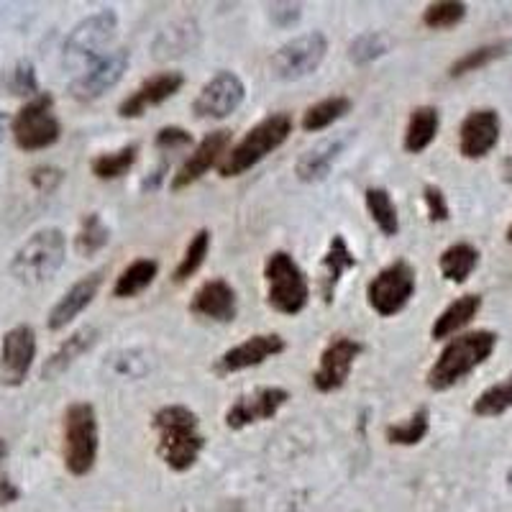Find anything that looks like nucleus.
<instances>
[{"instance_id": "nucleus-7", "label": "nucleus", "mask_w": 512, "mask_h": 512, "mask_svg": "<svg viewBox=\"0 0 512 512\" xmlns=\"http://www.w3.org/2000/svg\"><path fill=\"white\" fill-rule=\"evenodd\" d=\"M118 31V16L111 8L82 18L80 24L70 31L62 49V62L70 70H88L90 64L105 57V49L111 47Z\"/></svg>"}, {"instance_id": "nucleus-42", "label": "nucleus", "mask_w": 512, "mask_h": 512, "mask_svg": "<svg viewBox=\"0 0 512 512\" xmlns=\"http://www.w3.org/2000/svg\"><path fill=\"white\" fill-rule=\"evenodd\" d=\"M423 200H425V210H428V218H431V223L448 221V216H451V208H448V200H446V195H443L441 187L425 185Z\"/></svg>"}, {"instance_id": "nucleus-25", "label": "nucleus", "mask_w": 512, "mask_h": 512, "mask_svg": "<svg viewBox=\"0 0 512 512\" xmlns=\"http://www.w3.org/2000/svg\"><path fill=\"white\" fill-rule=\"evenodd\" d=\"M482 310V297L469 292V295L456 297L454 303L448 305L431 326V338L433 341H443V338H454L464 331L469 323L479 315Z\"/></svg>"}, {"instance_id": "nucleus-1", "label": "nucleus", "mask_w": 512, "mask_h": 512, "mask_svg": "<svg viewBox=\"0 0 512 512\" xmlns=\"http://www.w3.org/2000/svg\"><path fill=\"white\" fill-rule=\"evenodd\" d=\"M152 428L157 433V456L172 472H190L205 448L198 415L187 405H164L154 413Z\"/></svg>"}, {"instance_id": "nucleus-34", "label": "nucleus", "mask_w": 512, "mask_h": 512, "mask_svg": "<svg viewBox=\"0 0 512 512\" xmlns=\"http://www.w3.org/2000/svg\"><path fill=\"white\" fill-rule=\"evenodd\" d=\"M512 410V374H507L502 382L489 384L487 390L472 402V413L477 418H500Z\"/></svg>"}, {"instance_id": "nucleus-48", "label": "nucleus", "mask_w": 512, "mask_h": 512, "mask_svg": "<svg viewBox=\"0 0 512 512\" xmlns=\"http://www.w3.org/2000/svg\"><path fill=\"white\" fill-rule=\"evenodd\" d=\"M6 459H8V443H6V438H0V469H3Z\"/></svg>"}, {"instance_id": "nucleus-26", "label": "nucleus", "mask_w": 512, "mask_h": 512, "mask_svg": "<svg viewBox=\"0 0 512 512\" xmlns=\"http://www.w3.org/2000/svg\"><path fill=\"white\" fill-rule=\"evenodd\" d=\"M438 128H441V113L433 105H418L410 111L402 146L408 154H423L428 146L436 141Z\"/></svg>"}, {"instance_id": "nucleus-46", "label": "nucleus", "mask_w": 512, "mask_h": 512, "mask_svg": "<svg viewBox=\"0 0 512 512\" xmlns=\"http://www.w3.org/2000/svg\"><path fill=\"white\" fill-rule=\"evenodd\" d=\"M8 128H11V118L6 116V113L0 111V141L6 139V134H8Z\"/></svg>"}, {"instance_id": "nucleus-23", "label": "nucleus", "mask_w": 512, "mask_h": 512, "mask_svg": "<svg viewBox=\"0 0 512 512\" xmlns=\"http://www.w3.org/2000/svg\"><path fill=\"white\" fill-rule=\"evenodd\" d=\"M356 254L349 249V241L336 233L328 244L326 254L320 259V297H323V303L331 305L336 300V290L344 280V274L351 272L356 267Z\"/></svg>"}, {"instance_id": "nucleus-31", "label": "nucleus", "mask_w": 512, "mask_h": 512, "mask_svg": "<svg viewBox=\"0 0 512 512\" xmlns=\"http://www.w3.org/2000/svg\"><path fill=\"white\" fill-rule=\"evenodd\" d=\"M364 203H367V213L384 236H397L400 233V216H397L395 200H392L390 192L384 187H367Z\"/></svg>"}, {"instance_id": "nucleus-2", "label": "nucleus", "mask_w": 512, "mask_h": 512, "mask_svg": "<svg viewBox=\"0 0 512 512\" xmlns=\"http://www.w3.org/2000/svg\"><path fill=\"white\" fill-rule=\"evenodd\" d=\"M497 349V333L495 331H472L461 333V336L451 338L438 359L433 361L428 374H425V384L433 392H446L451 387L466 379L474 369H479L489 356Z\"/></svg>"}, {"instance_id": "nucleus-17", "label": "nucleus", "mask_w": 512, "mask_h": 512, "mask_svg": "<svg viewBox=\"0 0 512 512\" xmlns=\"http://www.w3.org/2000/svg\"><path fill=\"white\" fill-rule=\"evenodd\" d=\"M285 349L287 344L280 333H256V336L241 341L239 346L223 351L216 359V367L213 369H216V374H221V377H228V374L259 367V364H264L267 359L280 356Z\"/></svg>"}, {"instance_id": "nucleus-6", "label": "nucleus", "mask_w": 512, "mask_h": 512, "mask_svg": "<svg viewBox=\"0 0 512 512\" xmlns=\"http://www.w3.org/2000/svg\"><path fill=\"white\" fill-rule=\"evenodd\" d=\"M264 285H267V305L274 313L297 315L308 308L310 282L287 251H272L267 256Z\"/></svg>"}, {"instance_id": "nucleus-41", "label": "nucleus", "mask_w": 512, "mask_h": 512, "mask_svg": "<svg viewBox=\"0 0 512 512\" xmlns=\"http://www.w3.org/2000/svg\"><path fill=\"white\" fill-rule=\"evenodd\" d=\"M192 144V134L180 126H164L159 128L157 136H154V146L159 152H180Z\"/></svg>"}, {"instance_id": "nucleus-19", "label": "nucleus", "mask_w": 512, "mask_h": 512, "mask_svg": "<svg viewBox=\"0 0 512 512\" xmlns=\"http://www.w3.org/2000/svg\"><path fill=\"white\" fill-rule=\"evenodd\" d=\"M185 85V77L180 72H159V75L149 77L128 95L118 105V116L121 118H141L149 108H157L164 100H169L172 95H177Z\"/></svg>"}, {"instance_id": "nucleus-43", "label": "nucleus", "mask_w": 512, "mask_h": 512, "mask_svg": "<svg viewBox=\"0 0 512 512\" xmlns=\"http://www.w3.org/2000/svg\"><path fill=\"white\" fill-rule=\"evenodd\" d=\"M29 182L34 185V190L39 192H54L64 182V169L52 167V164H41L29 172Z\"/></svg>"}, {"instance_id": "nucleus-16", "label": "nucleus", "mask_w": 512, "mask_h": 512, "mask_svg": "<svg viewBox=\"0 0 512 512\" xmlns=\"http://www.w3.org/2000/svg\"><path fill=\"white\" fill-rule=\"evenodd\" d=\"M287 400H290V392L285 387H259V390L249 392V395H241L226 410V418H223L226 420V428L228 431H244L249 425L272 420L274 415L285 408Z\"/></svg>"}, {"instance_id": "nucleus-36", "label": "nucleus", "mask_w": 512, "mask_h": 512, "mask_svg": "<svg viewBox=\"0 0 512 512\" xmlns=\"http://www.w3.org/2000/svg\"><path fill=\"white\" fill-rule=\"evenodd\" d=\"M392 49V36L384 31H364L349 44V62L367 67Z\"/></svg>"}, {"instance_id": "nucleus-32", "label": "nucleus", "mask_w": 512, "mask_h": 512, "mask_svg": "<svg viewBox=\"0 0 512 512\" xmlns=\"http://www.w3.org/2000/svg\"><path fill=\"white\" fill-rule=\"evenodd\" d=\"M139 159V146L136 144H126L116 152H103L90 162V169H93V175L103 182L111 180H121L123 175L131 172V167Z\"/></svg>"}, {"instance_id": "nucleus-9", "label": "nucleus", "mask_w": 512, "mask_h": 512, "mask_svg": "<svg viewBox=\"0 0 512 512\" xmlns=\"http://www.w3.org/2000/svg\"><path fill=\"white\" fill-rule=\"evenodd\" d=\"M415 285H418V272H415L413 264L397 259V262L379 269L377 277L367 285L369 308L382 318H392V315L408 308L415 295Z\"/></svg>"}, {"instance_id": "nucleus-14", "label": "nucleus", "mask_w": 512, "mask_h": 512, "mask_svg": "<svg viewBox=\"0 0 512 512\" xmlns=\"http://www.w3.org/2000/svg\"><path fill=\"white\" fill-rule=\"evenodd\" d=\"M36 359V333L26 323L6 331L0 341V382L6 387H21Z\"/></svg>"}, {"instance_id": "nucleus-13", "label": "nucleus", "mask_w": 512, "mask_h": 512, "mask_svg": "<svg viewBox=\"0 0 512 512\" xmlns=\"http://www.w3.org/2000/svg\"><path fill=\"white\" fill-rule=\"evenodd\" d=\"M128 62H131V52L128 49H111L105 57H100L98 62L90 64L88 70L80 72L72 80L70 95L75 100H80V103H93V100L103 98L108 90H113L123 80V72L128 70Z\"/></svg>"}, {"instance_id": "nucleus-10", "label": "nucleus", "mask_w": 512, "mask_h": 512, "mask_svg": "<svg viewBox=\"0 0 512 512\" xmlns=\"http://www.w3.org/2000/svg\"><path fill=\"white\" fill-rule=\"evenodd\" d=\"M326 54V34L310 31V34H300L295 36V39L287 41V44H282V47L272 54V59H269V67H272V75L277 77V80L295 82L318 72V67L323 64Z\"/></svg>"}, {"instance_id": "nucleus-29", "label": "nucleus", "mask_w": 512, "mask_h": 512, "mask_svg": "<svg viewBox=\"0 0 512 512\" xmlns=\"http://www.w3.org/2000/svg\"><path fill=\"white\" fill-rule=\"evenodd\" d=\"M159 264L154 259H136V262L128 264L121 274L116 277V285H113V297H136L157 280Z\"/></svg>"}, {"instance_id": "nucleus-28", "label": "nucleus", "mask_w": 512, "mask_h": 512, "mask_svg": "<svg viewBox=\"0 0 512 512\" xmlns=\"http://www.w3.org/2000/svg\"><path fill=\"white\" fill-rule=\"evenodd\" d=\"M477 264L479 249L466 244V241H459V244H451L448 249H443L441 259H438V269H441L443 280L454 282V285H464L474 274Z\"/></svg>"}, {"instance_id": "nucleus-50", "label": "nucleus", "mask_w": 512, "mask_h": 512, "mask_svg": "<svg viewBox=\"0 0 512 512\" xmlns=\"http://www.w3.org/2000/svg\"><path fill=\"white\" fill-rule=\"evenodd\" d=\"M507 241L512 244V223H510V228H507Z\"/></svg>"}, {"instance_id": "nucleus-24", "label": "nucleus", "mask_w": 512, "mask_h": 512, "mask_svg": "<svg viewBox=\"0 0 512 512\" xmlns=\"http://www.w3.org/2000/svg\"><path fill=\"white\" fill-rule=\"evenodd\" d=\"M95 341H98V328L95 326L77 328V331L64 338L62 344L54 349V354L41 364V379H44V382H52V379L62 377V374L67 372V369H70L82 354H88V351L93 349Z\"/></svg>"}, {"instance_id": "nucleus-38", "label": "nucleus", "mask_w": 512, "mask_h": 512, "mask_svg": "<svg viewBox=\"0 0 512 512\" xmlns=\"http://www.w3.org/2000/svg\"><path fill=\"white\" fill-rule=\"evenodd\" d=\"M466 18V3L461 0H438L423 11V26L433 31H446L459 26Z\"/></svg>"}, {"instance_id": "nucleus-11", "label": "nucleus", "mask_w": 512, "mask_h": 512, "mask_svg": "<svg viewBox=\"0 0 512 512\" xmlns=\"http://www.w3.org/2000/svg\"><path fill=\"white\" fill-rule=\"evenodd\" d=\"M246 98V85L231 70H221L200 88L198 98L192 100V113L203 121H223L239 111Z\"/></svg>"}, {"instance_id": "nucleus-5", "label": "nucleus", "mask_w": 512, "mask_h": 512, "mask_svg": "<svg viewBox=\"0 0 512 512\" xmlns=\"http://www.w3.org/2000/svg\"><path fill=\"white\" fill-rule=\"evenodd\" d=\"M98 415L90 402H72L64 410V469L72 477H85L98 461Z\"/></svg>"}, {"instance_id": "nucleus-3", "label": "nucleus", "mask_w": 512, "mask_h": 512, "mask_svg": "<svg viewBox=\"0 0 512 512\" xmlns=\"http://www.w3.org/2000/svg\"><path fill=\"white\" fill-rule=\"evenodd\" d=\"M67 259V239L59 228H39L11 256L8 272L24 287L44 285L62 269Z\"/></svg>"}, {"instance_id": "nucleus-15", "label": "nucleus", "mask_w": 512, "mask_h": 512, "mask_svg": "<svg viewBox=\"0 0 512 512\" xmlns=\"http://www.w3.org/2000/svg\"><path fill=\"white\" fill-rule=\"evenodd\" d=\"M228 149H231V131L226 128H218L213 134L205 136L195 149L190 152V157L180 164L175 175H172V192H180L185 187L195 185L198 180H203L213 167H221V162L226 159Z\"/></svg>"}, {"instance_id": "nucleus-8", "label": "nucleus", "mask_w": 512, "mask_h": 512, "mask_svg": "<svg viewBox=\"0 0 512 512\" xmlns=\"http://www.w3.org/2000/svg\"><path fill=\"white\" fill-rule=\"evenodd\" d=\"M11 134L21 152H44L62 136V123L54 113V98L41 93L18 108L11 118Z\"/></svg>"}, {"instance_id": "nucleus-21", "label": "nucleus", "mask_w": 512, "mask_h": 512, "mask_svg": "<svg viewBox=\"0 0 512 512\" xmlns=\"http://www.w3.org/2000/svg\"><path fill=\"white\" fill-rule=\"evenodd\" d=\"M190 313L216 320V323H231V320H236V313H239V297H236L231 282L216 277V280L203 282L195 290L190 300Z\"/></svg>"}, {"instance_id": "nucleus-22", "label": "nucleus", "mask_w": 512, "mask_h": 512, "mask_svg": "<svg viewBox=\"0 0 512 512\" xmlns=\"http://www.w3.org/2000/svg\"><path fill=\"white\" fill-rule=\"evenodd\" d=\"M351 134L344 131V134H333L326 136V139H320L318 144L310 146L308 152L300 154L295 164V175L300 182H320L326 180L331 167L336 164V159L341 157V152L349 144Z\"/></svg>"}, {"instance_id": "nucleus-40", "label": "nucleus", "mask_w": 512, "mask_h": 512, "mask_svg": "<svg viewBox=\"0 0 512 512\" xmlns=\"http://www.w3.org/2000/svg\"><path fill=\"white\" fill-rule=\"evenodd\" d=\"M6 88H8V93L16 95V98L31 100V98H36V95H41L39 80H36V70L29 59H21V62H16L11 70H8Z\"/></svg>"}, {"instance_id": "nucleus-4", "label": "nucleus", "mask_w": 512, "mask_h": 512, "mask_svg": "<svg viewBox=\"0 0 512 512\" xmlns=\"http://www.w3.org/2000/svg\"><path fill=\"white\" fill-rule=\"evenodd\" d=\"M292 134V118L287 113H272L264 121L256 123L249 134L239 141L236 146H231L226 154V159L221 162L218 172L221 177H239L244 172H249L251 167L267 159L269 154L277 152Z\"/></svg>"}, {"instance_id": "nucleus-35", "label": "nucleus", "mask_w": 512, "mask_h": 512, "mask_svg": "<svg viewBox=\"0 0 512 512\" xmlns=\"http://www.w3.org/2000/svg\"><path fill=\"white\" fill-rule=\"evenodd\" d=\"M507 49H510V41H492V44H484V47L472 49V52H466L464 57L456 59L451 67H448V77H464L472 75V72L484 70L492 62H497L500 57H505Z\"/></svg>"}, {"instance_id": "nucleus-44", "label": "nucleus", "mask_w": 512, "mask_h": 512, "mask_svg": "<svg viewBox=\"0 0 512 512\" xmlns=\"http://www.w3.org/2000/svg\"><path fill=\"white\" fill-rule=\"evenodd\" d=\"M269 18H272L277 26H292L300 18V6H292V3H274L269 6Z\"/></svg>"}, {"instance_id": "nucleus-37", "label": "nucleus", "mask_w": 512, "mask_h": 512, "mask_svg": "<svg viewBox=\"0 0 512 512\" xmlns=\"http://www.w3.org/2000/svg\"><path fill=\"white\" fill-rule=\"evenodd\" d=\"M111 241V228L105 226L103 218L98 213H88V216L80 221V228H77L75 236V251L80 256H95L98 251H103Z\"/></svg>"}, {"instance_id": "nucleus-12", "label": "nucleus", "mask_w": 512, "mask_h": 512, "mask_svg": "<svg viewBox=\"0 0 512 512\" xmlns=\"http://www.w3.org/2000/svg\"><path fill=\"white\" fill-rule=\"evenodd\" d=\"M364 351V346L351 336H333L328 346L320 351L318 367L313 372V387L323 395L341 390L351 377L356 359Z\"/></svg>"}, {"instance_id": "nucleus-49", "label": "nucleus", "mask_w": 512, "mask_h": 512, "mask_svg": "<svg viewBox=\"0 0 512 512\" xmlns=\"http://www.w3.org/2000/svg\"><path fill=\"white\" fill-rule=\"evenodd\" d=\"M507 487H510V492H512V466H510V472H507Z\"/></svg>"}, {"instance_id": "nucleus-45", "label": "nucleus", "mask_w": 512, "mask_h": 512, "mask_svg": "<svg viewBox=\"0 0 512 512\" xmlns=\"http://www.w3.org/2000/svg\"><path fill=\"white\" fill-rule=\"evenodd\" d=\"M18 497H21V489H18L8 477H0V505H11Z\"/></svg>"}, {"instance_id": "nucleus-30", "label": "nucleus", "mask_w": 512, "mask_h": 512, "mask_svg": "<svg viewBox=\"0 0 512 512\" xmlns=\"http://www.w3.org/2000/svg\"><path fill=\"white\" fill-rule=\"evenodd\" d=\"M349 111L351 100L346 98V95H331V98H323L315 105H310L308 111L303 113L300 126H303V131H308V134H318L323 128L333 126L338 118H344Z\"/></svg>"}, {"instance_id": "nucleus-18", "label": "nucleus", "mask_w": 512, "mask_h": 512, "mask_svg": "<svg viewBox=\"0 0 512 512\" xmlns=\"http://www.w3.org/2000/svg\"><path fill=\"white\" fill-rule=\"evenodd\" d=\"M500 134V113L495 108H477L459 126V154L464 159H484L497 146Z\"/></svg>"}, {"instance_id": "nucleus-33", "label": "nucleus", "mask_w": 512, "mask_h": 512, "mask_svg": "<svg viewBox=\"0 0 512 512\" xmlns=\"http://www.w3.org/2000/svg\"><path fill=\"white\" fill-rule=\"evenodd\" d=\"M431 431V410L418 408L410 418H405L402 423H392L384 428V438L392 446H418L425 436Z\"/></svg>"}, {"instance_id": "nucleus-27", "label": "nucleus", "mask_w": 512, "mask_h": 512, "mask_svg": "<svg viewBox=\"0 0 512 512\" xmlns=\"http://www.w3.org/2000/svg\"><path fill=\"white\" fill-rule=\"evenodd\" d=\"M200 41V29L192 18L185 21H177L169 29H164L162 34L154 41V57L167 59V57H182V54L192 52L198 47Z\"/></svg>"}, {"instance_id": "nucleus-39", "label": "nucleus", "mask_w": 512, "mask_h": 512, "mask_svg": "<svg viewBox=\"0 0 512 512\" xmlns=\"http://www.w3.org/2000/svg\"><path fill=\"white\" fill-rule=\"evenodd\" d=\"M208 251H210V231L208 228H200V231L190 239V244L185 246V254H182L180 264H177L175 269V282L190 280L192 274L203 267Z\"/></svg>"}, {"instance_id": "nucleus-47", "label": "nucleus", "mask_w": 512, "mask_h": 512, "mask_svg": "<svg viewBox=\"0 0 512 512\" xmlns=\"http://www.w3.org/2000/svg\"><path fill=\"white\" fill-rule=\"evenodd\" d=\"M502 175H505L507 182H512V157H507L505 162H502Z\"/></svg>"}, {"instance_id": "nucleus-20", "label": "nucleus", "mask_w": 512, "mask_h": 512, "mask_svg": "<svg viewBox=\"0 0 512 512\" xmlns=\"http://www.w3.org/2000/svg\"><path fill=\"white\" fill-rule=\"evenodd\" d=\"M103 269H95V272L85 274L82 280H77L70 290L59 297L57 303L52 305L47 315V328L49 331H62L82 313L85 308H90L95 297H98L100 287H103Z\"/></svg>"}]
</instances>
